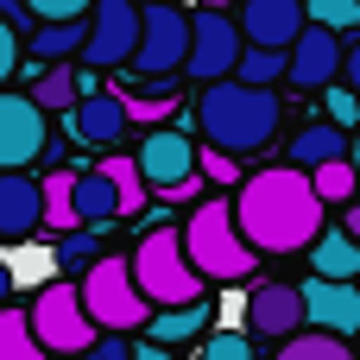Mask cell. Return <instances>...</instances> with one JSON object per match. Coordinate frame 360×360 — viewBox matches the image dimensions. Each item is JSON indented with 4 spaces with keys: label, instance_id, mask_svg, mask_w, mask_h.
<instances>
[{
    "label": "cell",
    "instance_id": "f35d334b",
    "mask_svg": "<svg viewBox=\"0 0 360 360\" xmlns=\"http://www.w3.org/2000/svg\"><path fill=\"white\" fill-rule=\"evenodd\" d=\"M6 297H13V266L0 259V304H6Z\"/></svg>",
    "mask_w": 360,
    "mask_h": 360
},
{
    "label": "cell",
    "instance_id": "44dd1931",
    "mask_svg": "<svg viewBox=\"0 0 360 360\" xmlns=\"http://www.w3.org/2000/svg\"><path fill=\"white\" fill-rule=\"evenodd\" d=\"M278 360H348L354 354V335H335V329H316V323H304V329H291L285 342H272Z\"/></svg>",
    "mask_w": 360,
    "mask_h": 360
},
{
    "label": "cell",
    "instance_id": "603a6c76",
    "mask_svg": "<svg viewBox=\"0 0 360 360\" xmlns=\"http://www.w3.org/2000/svg\"><path fill=\"white\" fill-rule=\"evenodd\" d=\"M76 221H89V228H101V221H120V196H114V177H108L101 165L76 177Z\"/></svg>",
    "mask_w": 360,
    "mask_h": 360
},
{
    "label": "cell",
    "instance_id": "5b68a950",
    "mask_svg": "<svg viewBox=\"0 0 360 360\" xmlns=\"http://www.w3.org/2000/svg\"><path fill=\"white\" fill-rule=\"evenodd\" d=\"M82 304H89V316L101 323V329H146V316H152V297L139 291V278H133V259H120V253H95L89 259V272H82Z\"/></svg>",
    "mask_w": 360,
    "mask_h": 360
},
{
    "label": "cell",
    "instance_id": "7a4b0ae2",
    "mask_svg": "<svg viewBox=\"0 0 360 360\" xmlns=\"http://www.w3.org/2000/svg\"><path fill=\"white\" fill-rule=\"evenodd\" d=\"M285 120V101L272 82H247V76H215L202 82L196 95V133L202 146H221V152H266L272 133Z\"/></svg>",
    "mask_w": 360,
    "mask_h": 360
},
{
    "label": "cell",
    "instance_id": "ffe728a7",
    "mask_svg": "<svg viewBox=\"0 0 360 360\" xmlns=\"http://www.w3.org/2000/svg\"><path fill=\"white\" fill-rule=\"evenodd\" d=\"M304 253H310V272H323V278H360V240L342 228H323Z\"/></svg>",
    "mask_w": 360,
    "mask_h": 360
},
{
    "label": "cell",
    "instance_id": "e0dca14e",
    "mask_svg": "<svg viewBox=\"0 0 360 360\" xmlns=\"http://www.w3.org/2000/svg\"><path fill=\"white\" fill-rule=\"evenodd\" d=\"M127 127H133V114H127V95H120V89L82 95V101H76V133H82L89 146H120Z\"/></svg>",
    "mask_w": 360,
    "mask_h": 360
},
{
    "label": "cell",
    "instance_id": "9a60e30c",
    "mask_svg": "<svg viewBox=\"0 0 360 360\" xmlns=\"http://www.w3.org/2000/svg\"><path fill=\"white\" fill-rule=\"evenodd\" d=\"M297 291H304V316H310L316 329L360 335V291H354V278H323V272H310Z\"/></svg>",
    "mask_w": 360,
    "mask_h": 360
},
{
    "label": "cell",
    "instance_id": "e575fe53",
    "mask_svg": "<svg viewBox=\"0 0 360 360\" xmlns=\"http://www.w3.org/2000/svg\"><path fill=\"white\" fill-rule=\"evenodd\" d=\"M19 6H25L32 19H82L95 0H19Z\"/></svg>",
    "mask_w": 360,
    "mask_h": 360
},
{
    "label": "cell",
    "instance_id": "52a82bcc",
    "mask_svg": "<svg viewBox=\"0 0 360 360\" xmlns=\"http://www.w3.org/2000/svg\"><path fill=\"white\" fill-rule=\"evenodd\" d=\"M190 57V13L177 0H152L139 6V44H133V70L152 82H171Z\"/></svg>",
    "mask_w": 360,
    "mask_h": 360
},
{
    "label": "cell",
    "instance_id": "ab89813d",
    "mask_svg": "<svg viewBox=\"0 0 360 360\" xmlns=\"http://www.w3.org/2000/svg\"><path fill=\"white\" fill-rule=\"evenodd\" d=\"M354 158H360V146H354Z\"/></svg>",
    "mask_w": 360,
    "mask_h": 360
},
{
    "label": "cell",
    "instance_id": "cb8c5ba5",
    "mask_svg": "<svg viewBox=\"0 0 360 360\" xmlns=\"http://www.w3.org/2000/svg\"><path fill=\"white\" fill-rule=\"evenodd\" d=\"M32 101H38L44 114H70V108L82 101V82L70 76V63H44V76L32 82Z\"/></svg>",
    "mask_w": 360,
    "mask_h": 360
},
{
    "label": "cell",
    "instance_id": "4fadbf2b",
    "mask_svg": "<svg viewBox=\"0 0 360 360\" xmlns=\"http://www.w3.org/2000/svg\"><path fill=\"white\" fill-rule=\"evenodd\" d=\"M51 146V114L32 95H0V165H32Z\"/></svg>",
    "mask_w": 360,
    "mask_h": 360
},
{
    "label": "cell",
    "instance_id": "8fae6325",
    "mask_svg": "<svg viewBox=\"0 0 360 360\" xmlns=\"http://www.w3.org/2000/svg\"><path fill=\"white\" fill-rule=\"evenodd\" d=\"M342 51H348V44H342V32H335V25H316V19H310V25L291 38V63H285V82H291V89H329V82L342 76Z\"/></svg>",
    "mask_w": 360,
    "mask_h": 360
},
{
    "label": "cell",
    "instance_id": "3957f363",
    "mask_svg": "<svg viewBox=\"0 0 360 360\" xmlns=\"http://www.w3.org/2000/svg\"><path fill=\"white\" fill-rule=\"evenodd\" d=\"M184 247H190V259H196V272H202L209 285H240V278H253V266H259V247L240 234L234 202H221V196L190 209Z\"/></svg>",
    "mask_w": 360,
    "mask_h": 360
},
{
    "label": "cell",
    "instance_id": "ba28073f",
    "mask_svg": "<svg viewBox=\"0 0 360 360\" xmlns=\"http://www.w3.org/2000/svg\"><path fill=\"white\" fill-rule=\"evenodd\" d=\"M196 139L190 133H177V127H146V139H139V177H146V190H158V196H196Z\"/></svg>",
    "mask_w": 360,
    "mask_h": 360
},
{
    "label": "cell",
    "instance_id": "83f0119b",
    "mask_svg": "<svg viewBox=\"0 0 360 360\" xmlns=\"http://www.w3.org/2000/svg\"><path fill=\"white\" fill-rule=\"evenodd\" d=\"M101 171L114 177V196H120V221L146 209V177H139V158H101Z\"/></svg>",
    "mask_w": 360,
    "mask_h": 360
},
{
    "label": "cell",
    "instance_id": "9c48e42d",
    "mask_svg": "<svg viewBox=\"0 0 360 360\" xmlns=\"http://www.w3.org/2000/svg\"><path fill=\"white\" fill-rule=\"evenodd\" d=\"M240 51H247V32H240V19H228L221 6H202V13L190 19V57H184V76H196V82L234 76Z\"/></svg>",
    "mask_w": 360,
    "mask_h": 360
},
{
    "label": "cell",
    "instance_id": "d4e9b609",
    "mask_svg": "<svg viewBox=\"0 0 360 360\" xmlns=\"http://www.w3.org/2000/svg\"><path fill=\"white\" fill-rule=\"evenodd\" d=\"M310 184H316V196L335 209V202H354L360 190V165H348V152L342 158H323V165H310Z\"/></svg>",
    "mask_w": 360,
    "mask_h": 360
},
{
    "label": "cell",
    "instance_id": "4316f807",
    "mask_svg": "<svg viewBox=\"0 0 360 360\" xmlns=\"http://www.w3.org/2000/svg\"><path fill=\"white\" fill-rule=\"evenodd\" d=\"M285 63H291L285 44H247L240 63H234V76H247V82H285Z\"/></svg>",
    "mask_w": 360,
    "mask_h": 360
},
{
    "label": "cell",
    "instance_id": "836d02e7",
    "mask_svg": "<svg viewBox=\"0 0 360 360\" xmlns=\"http://www.w3.org/2000/svg\"><path fill=\"white\" fill-rule=\"evenodd\" d=\"M196 171L215 177V184H240V165H234V152H221V146H202V152H196Z\"/></svg>",
    "mask_w": 360,
    "mask_h": 360
},
{
    "label": "cell",
    "instance_id": "6da1fadb",
    "mask_svg": "<svg viewBox=\"0 0 360 360\" xmlns=\"http://www.w3.org/2000/svg\"><path fill=\"white\" fill-rule=\"evenodd\" d=\"M323 196H316V184H310V171L304 165H266V171H253L247 184H240V196H234V221H240V234L259 247V253H304L316 234H323Z\"/></svg>",
    "mask_w": 360,
    "mask_h": 360
},
{
    "label": "cell",
    "instance_id": "74e56055",
    "mask_svg": "<svg viewBox=\"0 0 360 360\" xmlns=\"http://www.w3.org/2000/svg\"><path fill=\"white\" fill-rule=\"evenodd\" d=\"M342 82H348V89L360 95V38L348 44V51H342Z\"/></svg>",
    "mask_w": 360,
    "mask_h": 360
},
{
    "label": "cell",
    "instance_id": "277c9868",
    "mask_svg": "<svg viewBox=\"0 0 360 360\" xmlns=\"http://www.w3.org/2000/svg\"><path fill=\"white\" fill-rule=\"evenodd\" d=\"M133 278H139V291L152 297V310L158 304H190V297H202V272H196V259H190V247H184V228H146L139 234V247H133Z\"/></svg>",
    "mask_w": 360,
    "mask_h": 360
},
{
    "label": "cell",
    "instance_id": "8992f818",
    "mask_svg": "<svg viewBox=\"0 0 360 360\" xmlns=\"http://www.w3.org/2000/svg\"><path fill=\"white\" fill-rule=\"evenodd\" d=\"M32 335H38L44 354H82V348H95L101 323L89 316L76 278H57V285H44V291L32 297Z\"/></svg>",
    "mask_w": 360,
    "mask_h": 360
},
{
    "label": "cell",
    "instance_id": "5bb4252c",
    "mask_svg": "<svg viewBox=\"0 0 360 360\" xmlns=\"http://www.w3.org/2000/svg\"><path fill=\"white\" fill-rule=\"evenodd\" d=\"M310 316H304V291L297 285H285V278H272V285H253L247 291V329H253V342H285L291 329H304Z\"/></svg>",
    "mask_w": 360,
    "mask_h": 360
},
{
    "label": "cell",
    "instance_id": "f1b7e54d",
    "mask_svg": "<svg viewBox=\"0 0 360 360\" xmlns=\"http://www.w3.org/2000/svg\"><path fill=\"white\" fill-rule=\"evenodd\" d=\"M44 228H76V177L70 171H51L44 177Z\"/></svg>",
    "mask_w": 360,
    "mask_h": 360
},
{
    "label": "cell",
    "instance_id": "ac0fdd59",
    "mask_svg": "<svg viewBox=\"0 0 360 360\" xmlns=\"http://www.w3.org/2000/svg\"><path fill=\"white\" fill-rule=\"evenodd\" d=\"M82 38H89V13H82V19H32L25 57H38V63H70V57H82Z\"/></svg>",
    "mask_w": 360,
    "mask_h": 360
},
{
    "label": "cell",
    "instance_id": "1f68e13d",
    "mask_svg": "<svg viewBox=\"0 0 360 360\" xmlns=\"http://www.w3.org/2000/svg\"><path fill=\"white\" fill-rule=\"evenodd\" d=\"M202 354L209 360H253V329H215L202 342Z\"/></svg>",
    "mask_w": 360,
    "mask_h": 360
},
{
    "label": "cell",
    "instance_id": "f546056e",
    "mask_svg": "<svg viewBox=\"0 0 360 360\" xmlns=\"http://www.w3.org/2000/svg\"><path fill=\"white\" fill-rule=\"evenodd\" d=\"M95 253H101V234H95L89 221H76V228L57 234V259H63V266H89Z\"/></svg>",
    "mask_w": 360,
    "mask_h": 360
},
{
    "label": "cell",
    "instance_id": "30bf717a",
    "mask_svg": "<svg viewBox=\"0 0 360 360\" xmlns=\"http://www.w3.org/2000/svg\"><path fill=\"white\" fill-rule=\"evenodd\" d=\"M133 44H139V6L133 0H95L89 6L82 57L95 70H120V63H133Z\"/></svg>",
    "mask_w": 360,
    "mask_h": 360
},
{
    "label": "cell",
    "instance_id": "484cf974",
    "mask_svg": "<svg viewBox=\"0 0 360 360\" xmlns=\"http://www.w3.org/2000/svg\"><path fill=\"white\" fill-rule=\"evenodd\" d=\"M38 335H32V310H13V297L0 304V360H38Z\"/></svg>",
    "mask_w": 360,
    "mask_h": 360
},
{
    "label": "cell",
    "instance_id": "d6a6232c",
    "mask_svg": "<svg viewBox=\"0 0 360 360\" xmlns=\"http://www.w3.org/2000/svg\"><path fill=\"white\" fill-rule=\"evenodd\" d=\"M323 108H329V120H342V127H354V120H360V95L342 82V76L323 89Z\"/></svg>",
    "mask_w": 360,
    "mask_h": 360
},
{
    "label": "cell",
    "instance_id": "4dcf8cb0",
    "mask_svg": "<svg viewBox=\"0 0 360 360\" xmlns=\"http://www.w3.org/2000/svg\"><path fill=\"white\" fill-rule=\"evenodd\" d=\"M304 13L316 25H335V32H360V0H304Z\"/></svg>",
    "mask_w": 360,
    "mask_h": 360
},
{
    "label": "cell",
    "instance_id": "8d00e7d4",
    "mask_svg": "<svg viewBox=\"0 0 360 360\" xmlns=\"http://www.w3.org/2000/svg\"><path fill=\"white\" fill-rule=\"evenodd\" d=\"M13 70H19V32H13V19L0 13V89H6Z\"/></svg>",
    "mask_w": 360,
    "mask_h": 360
},
{
    "label": "cell",
    "instance_id": "7c38bea8",
    "mask_svg": "<svg viewBox=\"0 0 360 360\" xmlns=\"http://www.w3.org/2000/svg\"><path fill=\"white\" fill-rule=\"evenodd\" d=\"M44 228V184L25 177V165H0V240L19 247Z\"/></svg>",
    "mask_w": 360,
    "mask_h": 360
},
{
    "label": "cell",
    "instance_id": "2e32d148",
    "mask_svg": "<svg viewBox=\"0 0 360 360\" xmlns=\"http://www.w3.org/2000/svg\"><path fill=\"white\" fill-rule=\"evenodd\" d=\"M310 25V13H304V0H240V32H247V44H285L291 51V38Z\"/></svg>",
    "mask_w": 360,
    "mask_h": 360
},
{
    "label": "cell",
    "instance_id": "7402d4cb",
    "mask_svg": "<svg viewBox=\"0 0 360 360\" xmlns=\"http://www.w3.org/2000/svg\"><path fill=\"white\" fill-rule=\"evenodd\" d=\"M348 152V127L342 120H316V127H304V133H291V146H285V158L291 165H323V158H342Z\"/></svg>",
    "mask_w": 360,
    "mask_h": 360
},
{
    "label": "cell",
    "instance_id": "d6986e66",
    "mask_svg": "<svg viewBox=\"0 0 360 360\" xmlns=\"http://www.w3.org/2000/svg\"><path fill=\"white\" fill-rule=\"evenodd\" d=\"M202 329H209V304H202V297H190V304H158V310L146 316V335H152L158 348L196 342Z\"/></svg>",
    "mask_w": 360,
    "mask_h": 360
},
{
    "label": "cell",
    "instance_id": "d590c367",
    "mask_svg": "<svg viewBox=\"0 0 360 360\" xmlns=\"http://www.w3.org/2000/svg\"><path fill=\"white\" fill-rule=\"evenodd\" d=\"M127 114H133V127H158V120L171 114V101H158V95H127Z\"/></svg>",
    "mask_w": 360,
    "mask_h": 360
}]
</instances>
